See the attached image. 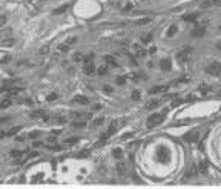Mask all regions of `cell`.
<instances>
[{
  "mask_svg": "<svg viewBox=\"0 0 221 189\" xmlns=\"http://www.w3.org/2000/svg\"><path fill=\"white\" fill-rule=\"evenodd\" d=\"M83 69H85V72L86 74H88V76H92V74H94L95 72V66H94V55H88V57H86V59H85V68H83Z\"/></svg>",
  "mask_w": 221,
  "mask_h": 189,
  "instance_id": "cell-1",
  "label": "cell"
},
{
  "mask_svg": "<svg viewBox=\"0 0 221 189\" xmlns=\"http://www.w3.org/2000/svg\"><path fill=\"white\" fill-rule=\"evenodd\" d=\"M163 118H164V115L163 114H154V115H150L149 118H147V122H146V128H154V126H157V125H160L161 122H163Z\"/></svg>",
  "mask_w": 221,
  "mask_h": 189,
  "instance_id": "cell-2",
  "label": "cell"
},
{
  "mask_svg": "<svg viewBox=\"0 0 221 189\" xmlns=\"http://www.w3.org/2000/svg\"><path fill=\"white\" fill-rule=\"evenodd\" d=\"M207 72L213 77H220L221 76V65L220 63H212V65L207 68Z\"/></svg>",
  "mask_w": 221,
  "mask_h": 189,
  "instance_id": "cell-3",
  "label": "cell"
},
{
  "mask_svg": "<svg viewBox=\"0 0 221 189\" xmlns=\"http://www.w3.org/2000/svg\"><path fill=\"white\" fill-rule=\"evenodd\" d=\"M134 52H135L137 57H144V54H146V51H144L140 45H134Z\"/></svg>",
  "mask_w": 221,
  "mask_h": 189,
  "instance_id": "cell-4",
  "label": "cell"
},
{
  "mask_svg": "<svg viewBox=\"0 0 221 189\" xmlns=\"http://www.w3.org/2000/svg\"><path fill=\"white\" fill-rule=\"evenodd\" d=\"M207 168H209V164H207L206 162H201L200 164H196V169H198V174H206V172H207Z\"/></svg>",
  "mask_w": 221,
  "mask_h": 189,
  "instance_id": "cell-5",
  "label": "cell"
},
{
  "mask_svg": "<svg viewBox=\"0 0 221 189\" xmlns=\"http://www.w3.org/2000/svg\"><path fill=\"white\" fill-rule=\"evenodd\" d=\"M117 172H118V175H124L126 174V164L123 162H120L117 164Z\"/></svg>",
  "mask_w": 221,
  "mask_h": 189,
  "instance_id": "cell-6",
  "label": "cell"
},
{
  "mask_svg": "<svg viewBox=\"0 0 221 189\" xmlns=\"http://www.w3.org/2000/svg\"><path fill=\"white\" fill-rule=\"evenodd\" d=\"M186 140H187V141H195V140H198V132L194 131V132L187 134V135H186Z\"/></svg>",
  "mask_w": 221,
  "mask_h": 189,
  "instance_id": "cell-7",
  "label": "cell"
},
{
  "mask_svg": "<svg viewBox=\"0 0 221 189\" xmlns=\"http://www.w3.org/2000/svg\"><path fill=\"white\" fill-rule=\"evenodd\" d=\"M74 101L80 103V105H86V103H88V99H86V97H81V95H77V97H74Z\"/></svg>",
  "mask_w": 221,
  "mask_h": 189,
  "instance_id": "cell-8",
  "label": "cell"
},
{
  "mask_svg": "<svg viewBox=\"0 0 221 189\" xmlns=\"http://www.w3.org/2000/svg\"><path fill=\"white\" fill-rule=\"evenodd\" d=\"M158 100H152V101H150L149 103V105H146V108H147V109H152V108H155V106H158Z\"/></svg>",
  "mask_w": 221,
  "mask_h": 189,
  "instance_id": "cell-9",
  "label": "cell"
},
{
  "mask_svg": "<svg viewBox=\"0 0 221 189\" xmlns=\"http://www.w3.org/2000/svg\"><path fill=\"white\" fill-rule=\"evenodd\" d=\"M163 91H166V86H157V88H152V91H150V92L152 94H155V92H163Z\"/></svg>",
  "mask_w": 221,
  "mask_h": 189,
  "instance_id": "cell-10",
  "label": "cell"
},
{
  "mask_svg": "<svg viewBox=\"0 0 221 189\" xmlns=\"http://www.w3.org/2000/svg\"><path fill=\"white\" fill-rule=\"evenodd\" d=\"M83 126H86L85 122H72V128H83Z\"/></svg>",
  "mask_w": 221,
  "mask_h": 189,
  "instance_id": "cell-11",
  "label": "cell"
},
{
  "mask_svg": "<svg viewBox=\"0 0 221 189\" xmlns=\"http://www.w3.org/2000/svg\"><path fill=\"white\" fill-rule=\"evenodd\" d=\"M11 157H12V158H20L22 157V152L20 151H11Z\"/></svg>",
  "mask_w": 221,
  "mask_h": 189,
  "instance_id": "cell-12",
  "label": "cell"
},
{
  "mask_svg": "<svg viewBox=\"0 0 221 189\" xmlns=\"http://www.w3.org/2000/svg\"><path fill=\"white\" fill-rule=\"evenodd\" d=\"M9 105H11V100H9V99H6V100H3V101H2L0 108H2V109H5V108H8Z\"/></svg>",
  "mask_w": 221,
  "mask_h": 189,
  "instance_id": "cell-13",
  "label": "cell"
},
{
  "mask_svg": "<svg viewBox=\"0 0 221 189\" xmlns=\"http://www.w3.org/2000/svg\"><path fill=\"white\" fill-rule=\"evenodd\" d=\"M2 43L6 45V46H12V45H14V38H6V40H3Z\"/></svg>",
  "mask_w": 221,
  "mask_h": 189,
  "instance_id": "cell-14",
  "label": "cell"
},
{
  "mask_svg": "<svg viewBox=\"0 0 221 189\" xmlns=\"http://www.w3.org/2000/svg\"><path fill=\"white\" fill-rule=\"evenodd\" d=\"M106 62H108V63H110V65H112L114 68L117 66V62H115V59H114V57H106Z\"/></svg>",
  "mask_w": 221,
  "mask_h": 189,
  "instance_id": "cell-15",
  "label": "cell"
},
{
  "mask_svg": "<svg viewBox=\"0 0 221 189\" xmlns=\"http://www.w3.org/2000/svg\"><path fill=\"white\" fill-rule=\"evenodd\" d=\"M186 59H187V54H186V52H180L178 60H180V62H183V60H186Z\"/></svg>",
  "mask_w": 221,
  "mask_h": 189,
  "instance_id": "cell-16",
  "label": "cell"
},
{
  "mask_svg": "<svg viewBox=\"0 0 221 189\" xmlns=\"http://www.w3.org/2000/svg\"><path fill=\"white\" fill-rule=\"evenodd\" d=\"M49 52V46H43L42 49H40V54L42 55H45V54H48Z\"/></svg>",
  "mask_w": 221,
  "mask_h": 189,
  "instance_id": "cell-17",
  "label": "cell"
},
{
  "mask_svg": "<svg viewBox=\"0 0 221 189\" xmlns=\"http://www.w3.org/2000/svg\"><path fill=\"white\" fill-rule=\"evenodd\" d=\"M81 60H83V55H81L80 52L74 55V62H81Z\"/></svg>",
  "mask_w": 221,
  "mask_h": 189,
  "instance_id": "cell-18",
  "label": "cell"
},
{
  "mask_svg": "<svg viewBox=\"0 0 221 189\" xmlns=\"http://www.w3.org/2000/svg\"><path fill=\"white\" fill-rule=\"evenodd\" d=\"M77 140H78V139H75V137L72 139V137H71V139L66 140V145H74V143H77Z\"/></svg>",
  "mask_w": 221,
  "mask_h": 189,
  "instance_id": "cell-19",
  "label": "cell"
},
{
  "mask_svg": "<svg viewBox=\"0 0 221 189\" xmlns=\"http://www.w3.org/2000/svg\"><path fill=\"white\" fill-rule=\"evenodd\" d=\"M204 34V29H198V31H194V36L195 37H201Z\"/></svg>",
  "mask_w": 221,
  "mask_h": 189,
  "instance_id": "cell-20",
  "label": "cell"
},
{
  "mask_svg": "<svg viewBox=\"0 0 221 189\" xmlns=\"http://www.w3.org/2000/svg\"><path fill=\"white\" fill-rule=\"evenodd\" d=\"M43 114H45L43 111H36V112H34V114H32V117H34V118H36V117H42V115H43Z\"/></svg>",
  "mask_w": 221,
  "mask_h": 189,
  "instance_id": "cell-21",
  "label": "cell"
},
{
  "mask_svg": "<svg viewBox=\"0 0 221 189\" xmlns=\"http://www.w3.org/2000/svg\"><path fill=\"white\" fill-rule=\"evenodd\" d=\"M150 38H152V36H150V34H149V36H144V37H143V42H144V43H149Z\"/></svg>",
  "mask_w": 221,
  "mask_h": 189,
  "instance_id": "cell-22",
  "label": "cell"
},
{
  "mask_svg": "<svg viewBox=\"0 0 221 189\" xmlns=\"http://www.w3.org/2000/svg\"><path fill=\"white\" fill-rule=\"evenodd\" d=\"M132 99L134 100H140V92H134L132 94Z\"/></svg>",
  "mask_w": 221,
  "mask_h": 189,
  "instance_id": "cell-23",
  "label": "cell"
},
{
  "mask_svg": "<svg viewBox=\"0 0 221 189\" xmlns=\"http://www.w3.org/2000/svg\"><path fill=\"white\" fill-rule=\"evenodd\" d=\"M147 22H149V19H141L137 22V25H143V23H147Z\"/></svg>",
  "mask_w": 221,
  "mask_h": 189,
  "instance_id": "cell-24",
  "label": "cell"
},
{
  "mask_svg": "<svg viewBox=\"0 0 221 189\" xmlns=\"http://www.w3.org/2000/svg\"><path fill=\"white\" fill-rule=\"evenodd\" d=\"M217 151H218V157H220V160H221V143L217 146Z\"/></svg>",
  "mask_w": 221,
  "mask_h": 189,
  "instance_id": "cell-25",
  "label": "cell"
},
{
  "mask_svg": "<svg viewBox=\"0 0 221 189\" xmlns=\"http://www.w3.org/2000/svg\"><path fill=\"white\" fill-rule=\"evenodd\" d=\"M106 71H108V68H106V66H103V68H100V69H98V72H100V74H104Z\"/></svg>",
  "mask_w": 221,
  "mask_h": 189,
  "instance_id": "cell-26",
  "label": "cell"
},
{
  "mask_svg": "<svg viewBox=\"0 0 221 189\" xmlns=\"http://www.w3.org/2000/svg\"><path fill=\"white\" fill-rule=\"evenodd\" d=\"M209 89H210V88H207V86H201V92H203V94H206Z\"/></svg>",
  "mask_w": 221,
  "mask_h": 189,
  "instance_id": "cell-27",
  "label": "cell"
},
{
  "mask_svg": "<svg viewBox=\"0 0 221 189\" xmlns=\"http://www.w3.org/2000/svg\"><path fill=\"white\" fill-rule=\"evenodd\" d=\"M5 22H6V19H5V17L2 15V17H0V26H3V25H5Z\"/></svg>",
  "mask_w": 221,
  "mask_h": 189,
  "instance_id": "cell-28",
  "label": "cell"
},
{
  "mask_svg": "<svg viewBox=\"0 0 221 189\" xmlns=\"http://www.w3.org/2000/svg\"><path fill=\"white\" fill-rule=\"evenodd\" d=\"M101 122H103V120H101V118H98V120H95V122H94V125H95V126H98V125H101Z\"/></svg>",
  "mask_w": 221,
  "mask_h": 189,
  "instance_id": "cell-29",
  "label": "cell"
},
{
  "mask_svg": "<svg viewBox=\"0 0 221 189\" xmlns=\"http://www.w3.org/2000/svg\"><path fill=\"white\" fill-rule=\"evenodd\" d=\"M115 157H120L121 155V151H118V149H115V154H114Z\"/></svg>",
  "mask_w": 221,
  "mask_h": 189,
  "instance_id": "cell-30",
  "label": "cell"
},
{
  "mask_svg": "<svg viewBox=\"0 0 221 189\" xmlns=\"http://www.w3.org/2000/svg\"><path fill=\"white\" fill-rule=\"evenodd\" d=\"M117 82L121 85V83H124V78H123V77H118V80H117Z\"/></svg>",
  "mask_w": 221,
  "mask_h": 189,
  "instance_id": "cell-31",
  "label": "cell"
},
{
  "mask_svg": "<svg viewBox=\"0 0 221 189\" xmlns=\"http://www.w3.org/2000/svg\"><path fill=\"white\" fill-rule=\"evenodd\" d=\"M55 97H57L55 94H52V95H49V97H48V100H54V99H55Z\"/></svg>",
  "mask_w": 221,
  "mask_h": 189,
  "instance_id": "cell-32",
  "label": "cell"
},
{
  "mask_svg": "<svg viewBox=\"0 0 221 189\" xmlns=\"http://www.w3.org/2000/svg\"><path fill=\"white\" fill-rule=\"evenodd\" d=\"M218 49H221V42H220V43H218Z\"/></svg>",
  "mask_w": 221,
  "mask_h": 189,
  "instance_id": "cell-33",
  "label": "cell"
},
{
  "mask_svg": "<svg viewBox=\"0 0 221 189\" xmlns=\"http://www.w3.org/2000/svg\"><path fill=\"white\" fill-rule=\"evenodd\" d=\"M220 28H221V26H220Z\"/></svg>",
  "mask_w": 221,
  "mask_h": 189,
  "instance_id": "cell-34",
  "label": "cell"
}]
</instances>
